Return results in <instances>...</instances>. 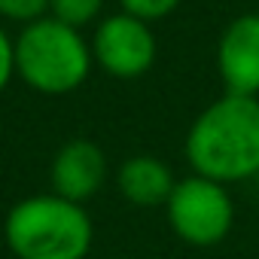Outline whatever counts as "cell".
I'll return each mask as SVG.
<instances>
[{
	"mask_svg": "<svg viewBox=\"0 0 259 259\" xmlns=\"http://www.w3.org/2000/svg\"><path fill=\"white\" fill-rule=\"evenodd\" d=\"M119 192L138 204V207H156V204H168L171 192H174V177L168 171V165H162L153 156H135L128 159L119 174H116Z\"/></svg>",
	"mask_w": 259,
	"mask_h": 259,
	"instance_id": "obj_8",
	"label": "cell"
},
{
	"mask_svg": "<svg viewBox=\"0 0 259 259\" xmlns=\"http://www.w3.org/2000/svg\"><path fill=\"white\" fill-rule=\"evenodd\" d=\"M186 159L213 183L247 180L259 171V101L226 95L189 128Z\"/></svg>",
	"mask_w": 259,
	"mask_h": 259,
	"instance_id": "obj_1",
	"label": "cell"
},
{
	"mask_svg": "<svg viewBox=\"0 0 259 259\" xmlns=\"http://www.w3.org/2000/svg\"><path fill=\"white\" fill-rule=\"evenodd\" d=\"M92 55L76 28L58 19L31 22L16 40V70L43 95H64L85 82Z\"/></svg>",
	"mask_w": 259,
	"mask_h": 259,
	"instance_id": "obj_3",
	"label": "cell"
},
{
	"mask_svg": "<svg viewBox=\"0 0 259 259\" xmlns=\"http://www.w3.org/2000/svg\"><path fill=\"white\" fill-rule=\"evenodd\" d=\"M4 235L19 259H85L92 247V220L82 204L52 195H34L19 201Z\"/></svg>",
	"mask_w": 259,
	"mask_h": 259,
	"instance_id": "obj_2",
	"label": "cell"
},
{
	"mask_svg": "<svg viewBox=\"0 0 259 259\" xmlns=\"http://www.w3.org/2000/svg\"><path fill=\"white\" fill-rule=\"evenodd\" d=\"M13 67H16V46L10 43L4 28H0V92L7 89V82L13 76Z\"/></svg>",
	"mask_w": 259,
	"mask_h": 259,
	"instance_id": "obj_12",
	"label": "cell"
},
{
	"mask_svg": "<svg viewBox=\"0 0 259 259\" xmlns=\"http://www.w3.org/2000/svg\"><path fill=\"white\" fill-rule=\"evenodd\" d=\"M104 7V0H49V10H52V19L70 25V28H79L85 22H92Z\"/></svg>",
	"mask_w": 259,
	"mask_h": 259,
	"instance_id": "obj_9",
	"label": "cell"
},
{
	"mask_svg": "<svg viewBox=\"0 0 259 259\" xmlns=\"http://www.w3.org/2000/svg\"><path fill=\"white\" fill-rule=\"evenodd\" d=\"M232 198L223 189V183H213L198 174L180 180L168 198L171 229L195 247L220 244L232 229Z\"/></svg>",
	"mask_w": 259,
	"mask_h": 259,
	"instance_id": "obj_4",
	"label": "cell"
},
{
	"mask_svg": "<svg viewBox=\"0 0 259 259\" xmlns=\"http://www.w3.org/2000/svg\"><path fill=\"white\" fill-rule=\"evenodd\" d=\"M107 177V159L92 141H70L52 162V189L73 204L89 201Z\"/></svg>",
	"mask_w": 259,
	"mask_h": 259,
	"instance_id": "obj_7",
	"label": "cell"
},
{
	"mask_svg": "<svg viewBox=\"0 0 259 259\" xmlns=\"http://www.w3.org/2000/svg\"><path fill=\"white\" fill-rule=\"evenodd\" d=\"M49 10V0H0V16L16 22H40Z\"/></svg>",
	"mask_w": 259,
	"mask_h": 259,
	"instance_id": "obj_10",
	"label": "cell"
},
{
	"mask_svg": "<svg viewBox=\"0 0 259 259\" xmlns=\"http://www.w3.org/2000/svg\"><path fill=\"white\" fill-rule=\"evenodd\" d=\"M95 58L98 64L122 79L141 76L156 61V40L147 22L135 16H110L95 31Z\"/></svg>",
	"mask_w": 259,
	"mask_h": 259,
	"instance_id": "obj_5",
	"label": "cell"
},
{
	"mask_svg": "<svg viewBox=\"0 0 259 259\" xmlns=\"http://www.w3.org/2000/svg\"><path fill=\"white\" fill-rule=\"evenodd\" d=\"M220 76L229 95L256 98L259 92V16L235 19L220 40Z\"/></svg>",
	"mask_w": 259,
	"mask_h": 259,
	"instance_id": "obj_6",
	"label": "cell"
},
{
	"mask_svg": "<svg viewBox=\"0 0 259 259\" xmlns=\"http://www.w3.org/2000/svg\"><path fill=\"white\" fill-rule=\"evenodd\" d=\"M180 0H122V7L128 16H135L141 22H150V19H162L168 16L171 10H177Z\"/></svg>",
	"mask_w": 259,
	"mask_h": 259,
	"instance_id": "obj_11",
	"label": "cell"
}]
</instances>
